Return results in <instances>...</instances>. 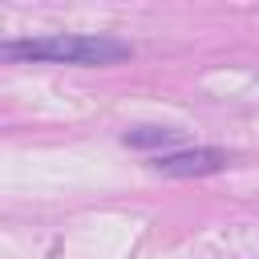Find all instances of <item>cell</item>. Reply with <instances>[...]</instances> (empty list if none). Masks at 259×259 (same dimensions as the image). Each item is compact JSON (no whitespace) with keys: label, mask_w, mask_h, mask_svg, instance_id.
<instances>
[{"label":"cell","mask_w":259,"mask_h":259,"mask_svg":"<svg viewBox=\"0 0 259 259\" xmlns=\"http://www.w3.org/2000/svg\"><path fill=\"white\" fill-rule=\"evenodd\" d=\"M4 61H32V65H117L134 57L130 40L109 32H45V36H8L0 45Z\"/></svg>","instance_id":"obj_1"},{"label":"cell","mask_w":259,"mask_h":259,"mask_svg":"<svg viewBox=\"0 0 259 259\" xmlns=\"http://www.w3.org/2000/svg\"><path fill=\"white\" fill-rule=\"evenodd\" d=\"M121 142L130 150H154V158H158V154H170L174 146H182V130H174V125H134V130L121 134Z\"/></svg>","instance_id":"obj_3"},{"label":"cell","mask_w":259,"mask_h":259,"mask_svg":"<svg viewBox=\"0 0 259 259\" xmlns=\"http://www.w3.org/2000/svg\"><path fill=\"white\" fill-rule=\"evenodd\" d=\"M150 166L166 178H202V174H219L231 166V154L227 150H214V146H190V150H170V154H158L150 158Z\"/></svg>","instance_id":"obj_2"}]
</instances>
